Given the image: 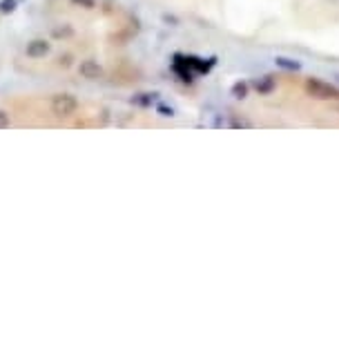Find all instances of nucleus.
Segmentation results:
<instances>
[{
  "label": "nucleus",
  "mask_w": 339,
  "mask_h": 341,
  "mask_svg": "<svg viewBox=\"0 0 339 341\" xmlns=\"http://www.w3.org/2000/svg\"><path fill=\"white\" fill-rule=\"evenodd\" d=\"M5 127H9V114L0 110V130H5Z\"/></svg>",
  "instance_id": "9b49d317"
},
{
  "label": "nucleus",
  "mask_w": 339,
  "mask_h": 341,
  "mask_svg": "<svg viewBox=\"0 0 339 341\" xmlns=\"http://www.w3.org/2000/svg\"><path fill=\"white\" fill-rule=\"evenodd\" d=\"M232 94H234V98H246L248 85H246V83H237V85L232 87Z\"/></svg>",
  "instance_id": "6e6552de"
},
{
  "label": "nucleus",
  "mask_w": 339,
  "mask_h": 341,
  "mask_svg": "<svg viewBox=\"0 0 339 341\" xmlns=\"http://www.w3.org/2000/svg\"><path fill=\"white\" fill-rule=\"evenodd\" d=\"M16 0H0V14H14Z\"/></svg>",
  "instance_id": "0eeeda50"
},
{
  "label": "nucleus",
  "mask_w": 339,
  "mask_h": 341,
  "mask_svg": "<svg viewBox=\"0 0 339 341\" xmlns=\"http://www.w3.org/2000/svg\"><path fill=\"white\" fill-rule=\"evenodd\" d=\"M76 7H83V9H94L96 7V0H72Z\"/></svg>",
  "instance_id": "1a4fd4ad"
},
{
  "label": "nucleus",
  "mask_w": 339,
  "mask_h": 341,
  "mask_svg": "<svg viewBox=\"0 0 339 341\" xmlns=\"http://www.w3.org/2000/svg\"><path fill=\"white\" fill-rule=\"evenodd\" d=\"M49 52H52V43H47L45 38H34L27 43V47H25L27 58H45Z\"/></svg>",
  "instance_id": "f03ea898"
},
{
  "label": "nucleus",
  "mask_w": 339,
  "mask_h": 341,
  "mask_svg": "<svg viewBox=\"0 0 339 341\" xmlns=\"http://www.w3.org/2000/svg\"><path fill=\"white\" fill-rule=\"evenodd\" d=\"M337 78H339V74H337Z\"/></svg>",
  "instance_id": "f8f14e48"
},
{
  "label": "nucleus",
  "mask_w": 339,
  "mask_h": 341,
  "mask_svg": "<svg viewBox=\"0 0 339 341\" xmlns=\"http://www.w3.org/2000/svg\"><path fill=\"white\" fill-rule=\"evenodd\" d=\"M154 96H156V94H139V96H134V98H132V103H136V105H143V107H147V105H152V103H154Z\"/></svg>",
  "instance_id": "39448f33"
},
{
  "label": "nucleus",
  "mask_w": 339,
  "mask_h": 341,
  "mask_svg": "<svg viewBox=\"0 0 339 341\" xmlns=\"http://www.w3.org/2000/svg\"><path fill=\"white\" fill-rule=\"evenodd\" d=\"M72 63H74L72 54H63V56L58 58V65H60V67H65V69H67V67H72Z\"/></svg>",
  "instance_id": "9d476101"
},
{
  "label": "nucleus",
  "mask_w": 339,
  "mask_h": 341,
  "mask_svg": "<svg viewBox=\"0 0 339 341\" xmlns=\"http://www.w3.org/2000/svg\"><path fill=\"white\" fill-rule=\"evenodd\" d=\"M78 110V98L72 94H56L52 98V112L56 116H72Z\"/></svg>",
  "instance_id": "f257e3e1"
},
{
  "label": "nucleus",
  "mask_w": 339,
  "mask_h": 341,
  "mask_svg": "<svg viewBox=\"0 0 339 341\" xmlns=\"http://www.w3.org/2000/svg\"><path fill=\"white\" fill-rule=\"evenodd\" d=\"M52 36H56V38H72L74 36V29L72 27H54L52 29Z\"/></svg>",
  "instance_id": "423d86ee"
},
{
  "label": "nucleus",
  "mask_w": 339,
  "mask_h": 341,
  "mask_svg": "<svg viewBox=\"0 0 339 341\" xmlns=\"http://www.w3.org/2000/svg\"><path fill=\"white\" fill-rule=\"evenodd\" d=\"M78 74H81L85 81H98L103 78V67L96 63V60H83L78 65Z\"/></svg>",
  "instance_id": "7ed1b4c3"
},
{
  "label": "nucleus",
  "mask_w": 339,
  "mask_h": 341,
  "mask_svg": "<svg viewBox=\"0 0 339 341\" xmlns=\"http://www.w3.org/2000/svg\"><path fill=\"white\" fill-rule=\"evenodd\" d=\"M275 65L281 69H290V72H299L301 65L297 63V60H292V58H286V56H277L275 58Z\"/></svg>",
  "instance_id": "20e7f679"
}]
</instances>
